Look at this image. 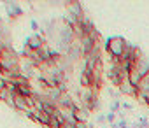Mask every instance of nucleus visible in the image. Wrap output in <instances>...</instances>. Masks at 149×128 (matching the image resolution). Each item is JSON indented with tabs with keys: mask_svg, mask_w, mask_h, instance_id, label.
Here are the masks:
<instances>
[{
	"mask_svg": "<svg viewBox=\"0 0 149 128\" xmlns=\"http://www.w3.org/2000/svg\"><path fill=\"white\" fill-rule=\"evenodd\" d=\"M126 40L119 35H114V37H109L105 40V51L107 54L111 56V61H119L125 54V49H126Z\"/></svg>",
	"mask_w": 149,
	"mask_h": 128,
	"instance_id": "obj_1",
	"label": "nucleus"
},
{
	"mask_svg": "<svg viewBox=\"0 0 149 128\" xmlns=\"http://www.w3.org/2000/svg\"><path fill=\"white\" fill-rule=\"evenodd\" d=\"M118 91H119V95H126V97H133V98H137V95H139V90L128 81V74H121V83L118 86Z\"/></svg>",
	"mask_w": 149,
	"mask_h": 128,
	"instance_id": "obj_2",
	"label": "nucleus"
},
{
	"mask_svg": "<svg viewBox=\"0 0 149 128\" xmlns=\"http://www.w3.org/2000/svg\"><path fill=\"white\" fill-rule=\"evenodd\" d=\"M133 70H137V72L140 74V77L149 76V58L142 54V56L133 63Z\"/></svg>",
	"mask_w": 149,
	"mask_h": 128,
	"instance_id": "obj_3",
	"label": "nucleus"
},
{
	"mask_svg": "<svg viewBox=\"0 0 149 128\" xmlns=\"http://www.w3.org/2000/svg\"><path fill=\"white\" fill-rule=\"evenodd\" d=\"M67 13L72 14V16H76L77 19H81V18L86 16L84 9H83V4H79V2H68L67 4Z\"/></svg>",
	"mask_w": 149,
	"mask_h": 128,
	"instance_id": "obj_4",
	"label": "nucleus"
},
{
	"mask_svg": "<svg viewBox=\"0 0 149 128\" xmlns=\"http://www.w3.org/2000/svg\"><path fill=\"white\" fill-rule=\"evenodd\" d=\"M90 112L91 111H88L86 107H77L76 111H74V116H76V121L77 123H88V119H90Z\"/></svg>",
	"mask_w": 149,
	"mask_h": 128,
	"instance_id": "obj_5",
	"label": "nucleus"
},
{
	"mask_svg": "<svg viewBox=\"0 0 149 128\" xmlns=\"http://www.w3.org/2000/svg\"><path fill=\"white\" fill-rule=\"evenodd\" d=\"M6 11L11 18H19L23 14V9L16 4V2H6Z\"/></svg>",
	"mask_w": 149,
	"mask_h": 128,
	"instance_id": "obj_6",
	"label": "nucleus"
},
{
	"mask_svg": "<svg viewBox=\"0 0 149 128\" xmlns=\"http://www.w3.org/2000/svg\"><path fill=\"white\" fill-rule=\"evenodd\" d=\"M137 90H139V93L140 95H149V76H146V77H142V81H140V84L137 86Z\"/></svg>",
	"mask_w": 149,
	"mask_h": 128,
	"instance_id": "obj_7",
	"label": "nucleus"
},
{
	"mask_svg": "<svg viewBox=\"0 0 149 128\" xmlns=\"http://www.w3.org/2000/svg\"><path fill=\"white\" fill-rule=\"evenodd\" d=\"M128 81H130V83H132V84H133V86L137 88V86L140 84V81H142V77H140V74H139L137 70H133V69H132V70L128 72Z\"/></svg>",
	"mask_w": 149,
	"mask_h": 128,
	"instance_id": "obj_8",
	"label": "nucleus"
},
{
	"mask_svg": "<svg viewBox=\"0 0 149 128\" xmlns=\"http://www.w3.org/2000/svg\"><path fill=\"white\" fill-rule=\"evenodd\" d=\"M11 97H14V95H13V91H11V90H9L7 86H6V88H4L2 91H0V100H2V102H7V100H9Z\"/></svg>",
	"mask_w": 149,
	"mask_h": 128,
	"instance_id": "obj_9",
	"label": "nucleus"
},
{
	"mask_svg": "<svg viewBox=\"0 0 149 128\" xmlns=\"http://www.w3.org/2000/svg\"><path fill=\"white\" fill-rule=\"evenodd\" d=\"M109 107H111V112H119L121 111V100H112Z\"/></svg>",
	"mask_w": 149,
	"mask_h": 128,
	"instance_id": "obj_10",
	"label": "nucleus"
},
{
	"mask_svg": "<svg viewBox=\"0 0 149 128\" xmlns=\"http://www.w3.org/2000/svg\"><path fill=\"white\" fill-rule=\"evenodd\" d=\"M30 26H32V30H33V33H39V32L42 30V26L39 25V21H37V19H32V21H30Z\"/></svg>",
	"mask_w": 149,
	"mask_h": 128,
	"instance_id": "obj_11",
	"label": "nucleus"
},
{
	"mask_svg": "<svg viewBox=\"0 0 149 128\" xmlns=\"http://www.w3.org/2000/svg\"><path fill=\"white\" fill-rule=\"evenodd\" d=\"M105 118H107V123H109V125H114V123H116V112H111V111H109V112L105 114Z\"/></svg>",
	"mask_w": 149,
	"mask_h": 128,
	"instance_id": "obj_12",
	"label": "nucleus"
},
{
	"mask_svg": "<svg viewBox=\"0 0 149 128\" xmlns=\"http://www.w3.org/2000/svg\"><path fill=\"white\" fill-rule=\"evenodd\" d=\"M97 123H100V125L107 123V118H105V114H97Z\"/></svg>",
	"mask_w": 149,
	"mask_h": 128,
	"instance_id": "obj_13",
	"label": "nucleus"
},
{
	"mask_svg": "<svg viewBox=\"0 0 149 128\" xmlns=\"http://www.w3.org/2000/svg\"><path fill=\"white\" fill-rule=\"evenodd\" d=\"M118 128H130V126H128L126 119H119V121H118Z\"/></svg>",
	"mask_w": 149,
	"mask_h": 128,
	"instance_id": "obj_14",
	"label": "nucleus"
},
{
	"mask_svg": "<svg viewBox=\"0 0 149 128\" xmlns=\"http://www.w3.org/2000/svg\"><path fill=\"white\" fill-rule=\"evenodd\" d=\"M121 109H123V111H125V109L130 111V109H132V104H130V102H121Z\"/></svg>",
	"mask_w": 149,
	"mask_h": 128,
	"instance_id": "obj_15",
	"label": "nucleus"
},
{
	"mask_svg": "<svg viewBox=\"0 0 149 128\" xmlns=\"http://www.w3.org/2000/svg\"><path fill=\"white\" fill-rule=\"evenodd\" d=\"M146 105H147V107H149V95H147V97H146Z\"/></svg>",
	"mask_w": 149,
	"mask_h": 128,
	"instance_id": "obj_16",
	"label": "nucleus"
},
{
	"mask_svg": "<svg viewBox=\"0 0 149 128\" xmlns=\"http://www.w3.org/2000/svg\"><path fill=\"white\" fill-rule=\"evenodd\" d=\"M2 74H4V70H2V67H0V77H2Z\"/></svg>",
	"mask_w": 149,
	"mask_h": 128,
	"instance_id": "obj_17",
	"label": "nucleus"
},
{
	"mask_svg": "<svg viewBox=\"0 0 149 128\" xmlns=\"http://www.w3.org/2000/svg\"><path fill=\"white\" fill-rule=\"evenodd\" d=\"M102 128H109V126H102Z\"/></svg>",
	"mask_w": 149,
	"mask_h": 128,
	"instance_id": "obj_18",
	"label": "nucleus"
}]
</instances>
